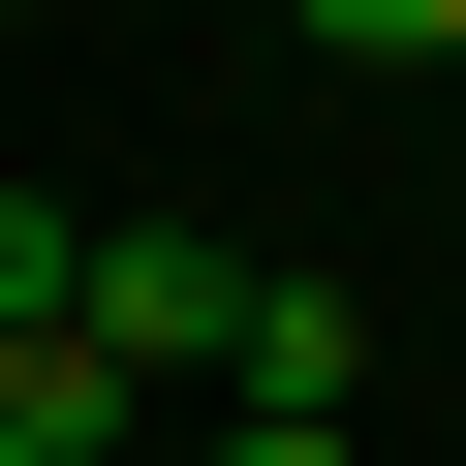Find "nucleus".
Returning <instances> with one entry per match:
<instances>
[{"mask_svg":"<svg viewBox=\"0 0 466 466\" xmlns=\"http://www.w3.org/2000/svg\"><path fill=\"white\" fill-rule=\"evenodd\" d=\"M218 466H342V435H280V404H249V435H218Z\"/></svg>","mask_w":466,"mask_h":466,"instance_id":"nucleus-5","label":"nucleus"},{"mask_svg":"<svg viewBox=\"0 0 466 466\" xmlns=\"http://www.w3.org/2000/svg\"><path fill=\"white\" fill-rule=\"evenodd\" d=\"M0 466H125V373L94 342H0Z\"/></svg>","mask_w":466,"mask_h":466,"instance_id":"nucleus-3","label":"nucleus"},{"mask_svg":"<svg viewBox=\"0 0 466 466\" xmlns=\"http://www.w3.org/2000/svg\"><path fill=\"white\" fill-rule=\"evenodd\" d=\"M280 32H311V63H435V0H280Z\"/></svg>","mask_w":466,"mask_h":466,"instance_id":"nucleus-4","label":"nucleus"},{"mask_svg":"<svg viewBox=\"0 0 466 466\" xmlns=\"http://www.w3.org/2000/svg\"><path fill=\"white\" fill-rule=\"evenodd\" d=\"M435 187H466V125H435Z\"/></svg>","mask_w":466,"mask_h":466,"instance_id":"nucleus-6","label":"nucleus"},{"mask_svg":"<svg viewBox=\"0 0 466 466\" xmlns=\"http://www.w3.org/2000/svg\"><path fill=\"white\" fill-rule=\"evenodd\" d=\"M218 373H249V404H280V435H342V373H373V311H342V280H311V249H280V280H249V342H218Z\"/></svg>","mask_w":466,"mask_h":466,"instance_id":"nucleus-2","label":"nucleus"},{"mask_svg":"<svg viewBox=\"0 0 466 466\" xmlns=\"http://www.w3.org/2000/svg\"><path fill=\"white\" fill-rule=\"evenodd\" d=\"M249 342V249H187V218H94V373H218Z\"/></svg>","mask_w":466,"mask_h":466,"instance_id":"nucleus-1","label":"nucleus"}]
</instances>
